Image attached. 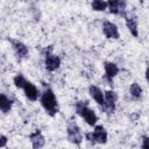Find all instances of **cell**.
<instances>
[{
    "instance_id": "9",
    "label": "cell",
    "mask_w": 149,
    "mask_h": 149,
    "mask_svg": "<svg viewBox=\"0 0 149 149\" xmlns=\"http://www.w3.org/2000/svg\"><path fill=\"white\" fill-rule=\"evenodd\" d=\"M102 33L109 40H118L120 37V33H119L118 26L114 22L108 21V20L104 21V23H102Z\"/></svg>"
},
{
    "instance_id": "5",
    "label": "cell",
    "mask_w": 149,
    "mask_h": 149,
    "mask_svg": "<svg viewBox=\"0 0 149 149\" xmlns=\"http://www.w3.org/2000/svg\"><path fill=\"white\" fill-rule=\"evenodd\" d=\"M116 101H118V94L113 90L105 91L104 92V105L101 106V108L104 109V112L112 114L115 112Z\"/></svg>"
},
{
    "instance_id": "2",
    "label": "cell",
    "mask_w": 149,
    "mask_h": 149,
    "mask_svg": "<svg viewBox=\"0 0 149 149\" xmlns=\"http://www.w3.org/2000/svg\"><path fill=\"white\" fill-rule=\"evenodd\" d=\"M76 112L77 114L91 127L97 125L98 115L93 108H91L87 104V101H78L76 104Z\"/></svg>"
},
{
    "instance_id": "21",
    "label": "cell",
    "mask_w": 149,
    "mask_h": 149,
    "mask_svg": "<svg viewBox=\"0 0 149 149\" xmlns=\"http://www.w3.org/2000/svg\"><path fill=\"white\" fill-rule=\"evenodd\" d=\"M140 1H143V0H140Z\"/></svg>"
},
{
    "instance_id": "14",
    "label": "cell",
    "mask_w": 149,
    "mask_h": 149,
    "mask_svg": "<svg viewBox=\"0 0 149 149\" xmlns=\"http://www.w3.org/2000/svg\"><path fill=\"white\" fill-rule=\"evenodd\" d=\"M88 93H90L91 98H92L100 107L104 105V92H102V90H101L99 86H97V85H91V86L88 87Z\"/></svg>"
},
{
    "instance_id": "19",
    "label": "cell",
    "mask_w": 149,
    "mask_h": 149,
    "mask_svg": "<svg viewBox=\"0 0 149 149\" xmlns=\"http://www.w3.org/2000/svg\"><path fill=\"white\" fill-rule=\"evenodd\" d=\"M7 143H8V137L6 135H3V134H0V148L6 147Z\"/></svg>"
},
{
    "instance_id": "1",
    "label": "cell",
    "mask_w": 149,
    "mask_h": 149,
    "mask_svg": "<svg viewBox=\"0 0 149 149\" xmlns=\"http://www.w3.org/2000/svg\"><path fill=\"white\" fill-rule=\"evenodd\" d=\"M40 102L45 113L50 116H55L59 112V105L54 91L50 87H45L40 94Z\"/></svg>"
},
{
    "instance_id": "18",
    "label": "cell",
    "mask_w": 149,
    "mask_h": 149,
    "mask_svg": "<svg viewBox=\"0 0 149 149\" xmlns=\"http://www.w3.org/2000/svg\"><path fill=\"white\" fill-rule=\"evenodd\" d=\"M26 81H27V78H26L23 74H21V73H17V74L14 76V78H13V83H14L15 87H16V88H20V90L23 88Z\"/></svg>"
},
{
    "instance_id": "17",
    "label": "cell",
    "mask_w": 149,
    "mask_h": 149,
    "mask_svg": "<svg viewBox=\"0 0 149 149\" xmlns=\"http://www.w3.org/2000/svg\"><path fill=\"white\" fill-rule=\"evenodd\" d=\"M91 7L94 12H104L107 9V2L106 0H92Z\"/></svg>"
},
{
    "instance_id": "16",
    "label": "cell",
    "mask_w": 149,
    "mask_h": 149,
    "mask_svg": "<svg viewBox=\"0 0 149 149\" xmlns=\"http://www.w3.org/2000/svg\"><path fill=\"white\" fill-rule=\"evenodd\" d=\"M129 95L134 99V100H140L143 95V88L141 87V85L136 81L132 83L129 86Z\"/></svg>"
},
{
    "instance_id": "20",
    "label": "cell",
    "mask_w": 149,
    "mask_h": 149,
    "mask_svg": "<svg viewBox=\"0 0 149 149\" xmlns=\"http://www.w3.org/2000/svg\"><path fill=\"white\" fill-rule=\"evenodd\" d=\"M148 147H149V137H148V135H143V136H142V144H141V148L147 149Z\"/></svg>"
},
{
    "instance_id": "3",
    "label": "cell",
    "mask_w": 149,
    "mask_h": 149,
    "mask_svg": "<svg viewBox=\"0 0 149 149\" xmlns=\"http://www.w3.org/2000/svg\"><path fill=\"white\" fill-rule=\"evenodd\" d=\"M85 139L92 144H105L108 139L107 130L101 125H94L93 130L85 134Z\"/></svg>"
},
{
    "instance_id": "12",
    "label": "cell",
    "mask_w": 149,
    "mask_h": 149,
    "mask_svg": "<svg viewBox=\"0 0 149 149\" xmlns=\"http://www.w3.org/2000/svg\"><path fill=\"white\" fill-rule=\"evenodd\" d=\"M12 47L19 59H24L29 56V49L23 42L19 40H12Z\"/></svg>"
},
{
    "instance_id": "6",
    "label": "cell",
    "mask_w": 149,
    "mask_h": 149,
    "mask_svg": "<svg viewBox=\"0 0 149 149\" xmlns=\"http://www.w3.org/2000/svg\"><path fill=\"white\" fill-rule=\"evenodd\" d=\"M107 9L113 15H125L127 10V1L126 0H106Z\"/></svg>"
},
{
    "instance_id": "7",
    "label": "cell",
    "mask_w": 149,
    "mask_h": 149,
    "mask_svg": "<svg viewBox=\"0 0 149 149\" xmlns=\"http://www.w3.org/2000/svg\"><path fill=\"white\" fill-rule=\"evenodd\" d=\"M61 58L59 56L51 52V50H47V54L44 55V66L49 72H54L59 69L61 66Z\"/></svg>"
},
{
    "instance_id": "11",
    "label": "cell",
    "mask_w": 149,
    "mask_h": 149,
    "mask_svg": "<svg viewBox=\"0 0 149 149\" xmlns=\"http://www.w3.org/2000/svg\"><path fill=\"white\" fill-rule=\"evenodd\" d=\"M123 17H125L126 27L129 30V33L134 37H137L139 36V21H137L136 15H134V14L130 13V14H125Z\"/></svg>"
},
{
    "instance_id": "8",
    "label": "cell",
    "mask_w": 149,
    "mask_h": 149,
    "mask_svg": "<svg viewBox=\"0 0 149 149\" xmlns=\"http://www.w3.org/2000/svg\"><path fill=\"white\" fill-rule=\"evenodd\" d=\"M104 70H105V76H104L105 80L108 83V85H112L113 84V79L120 72L119 66L113 62H105L104 63Z\"/></svg>"
},
{
    "instance_id": "15",
    "label": "cell",
    "mask_w": 149,
    "mask_h": 149,
    "mask_svg": "<svg viewBox=\"0 0 149 149\" xmlns=\"http://www.w3.org/2000/svg\"><path fill=\"white\" fill-rule=\"evenodd\" d=\"M12 107H13L12 99L5 93H0V112H2L3 114H7L12 111Z\"/></svg>"
},
{
    "instance_id": "13",
    "label": "cell",
    "mask_w": 149,
    "mask_h": 149,
    "mask_svg": "<svg viewBox=\"0 0 149 149\" xmlns=\"http://www.w3.org/2000/svg\"><path fill=\"white\" fill-rule=\"evenodd\" d=\"M29 140L31 142V147L35 148V149L43 148L44 144H45V137L43 136V134H42V132L40 129H36L33 133H30Z\"/></svg>"
},
{
    "instance_id": "10",
    "label": "cell",
    "mask_w": 149,
    "mask_h": 149,
    "mask_svg": "<svg viewBox=\"0 0 149 149\" xmlns=\"http://www.w3.org/2000/svg\"><path fill=\"white\" fill-rule=\"evenodd\" d=\"M23 92H24V95H26V98L28 99V100H30V101H36L38 98H40V94H41V92H40V90L36 87V85L35 84H33L30 80H28L27 79V81H26V84H24V86H23Z\"/></svg>"
},
{
    "instance_id": "4",
    "label": "cell",
    "mask_w": 149,
    "mask_h": 149,
    "mask_svg": "<svg viewBox=\"0 0 149 149\" xmlns=\"http://www.w3.org/2000/svg\"><path fill=\"white\" fill-rule=\"evenodd\" d=\"M66 135H68L69 142H71L72 144H76V146H80V143H81L83 140H84L83 132H81L80 127H79L76 122H70V123H68V127H66Z\"/></svg>"
}]
</instances>
